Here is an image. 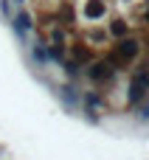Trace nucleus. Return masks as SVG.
Here are the masks:
<instances>
[{
	"instance_id": "nucleus-1",
	"label": "nucleus",
	"mask_w": 149,
	"mask_h": 160,
	"mask_svg": "<svg viewBox=\"0 0 149 160\" xmlns=\"http://www.w3.org/2000/svg\"><path fill=\"white\" fill-rule=\"evenodd\" d=\"M17 28H20V31L31 28V17H28V14H20V17H17Z\"/></svg>"
}]
</instances>
